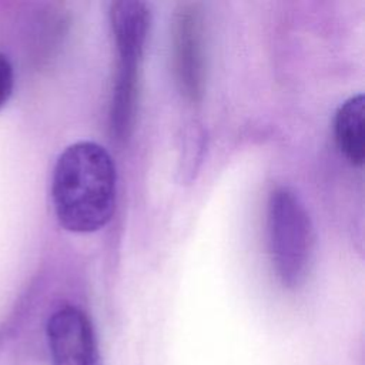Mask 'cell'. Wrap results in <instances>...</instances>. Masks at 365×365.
<instances>
[{
    "label": "cell",
    "instance_id": "obj_4",
    "mask_svg": "<svg viewBox=\"0 0 365 365\" xmlns=\"http://www.w3.org/2000/svg\"><path fill=\"white\" fill-rule=\"evenodd\" d=\"M171 58L175 84L181 96L198 103L207 78L205 26L201 4L181 3L175 9L171 29Z\"/></svg>",
    "mask_w": 365,
    "mask_h": 365
},
{
    "label": "cell",
    "instance_id": "obj_1",
    "mask_svg": "<svg viewBox=\"0 0 365 365\" xmlns=\"http://www.w3.org/2000/svg\"><path fill=\"white\" fill-rule=\"evenodd\" d=\"M117 173L110 153L97 143L78 141L57 158L51 180L56 217L71 232L103 228L115 208Z\"/></svg>",
    "mask_w": 365,
    "mask_h": 365
},
{
    "label": "cell",
    "instance_id": "obj_2",
    "mask_svg": "<svg viewBox=\"0 0 365 365\" xmlns=\"http://www.w3.org/2000/svg\"><path fill=\"white\" fill-rule=\"evenodd\" d=\"M108 13L118 53L110 108V128L113 138L124 141L133 128L138 104L141 63L150 31L151 13L145 3L137 0L113 1Z\"/></svg>",
    "mask_w": 365,
    "mask_h": 365
},
{
    "label": "cell",
    "instance_id": "obj_7",
    "mask_svg": "<svg viewBox=\"0 0 365 365\" xmlns=\"http://www.w3.org/2000/svg\"><path fill=\"white\" fill-rule=\"evenodd\" d=\"M14 86V73L9 58L0 53V108L7 103Z\"/></svg>",
    "mask_w": 365,
    "mask_h": 365
},
{
    "label": "cell",
    "instance_id": "obj_6",
    "mask_svg": "<svg viewBox=\"0 0 365 365\" xmlns=\"http://www.w3.org/2000/svg\"><path fill=\"white\" fill-rule=\"evenodd\" d=\"M365 100L364 94H355L345 100L334 117L335 141L342 155L355 167L365 160Z\"/></svg>",
    "mask_w": 365,
    "mask_h": 365
},
{
    "label": "cell",
    "instance_id": "obj_3",
    "mask_svg": "<svg viewBox=\"0 0 365 365\" xmlns=\"http://www.w3.org/2000/svg\"><path fill=\"white\" fill-rule=\"evenodd\" d=\"M267 234L271 262L279 282L301 287L314 259V228L301 200L287 187L271 191L267 204Z\"/></svg>",
    "mask_w": 365,
    "mask_h": 365
},
{
    "label": "cell",
    "instance_id": "obj_5",
    "mask_svg": "<svg viewBox=\"0 0 365 365\" xmlns=\"http://www.w3.org/2000/svg\"><path fill=\"white\" fill-rule=\"evenodd\" d=\"M53 365H101L93 324L74 305L56 309L46 327Z\"/></svg>",
    "mask_w": 365,
    "mask_h": 365
}]
</instances>
